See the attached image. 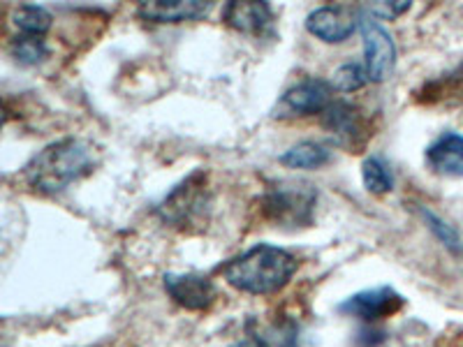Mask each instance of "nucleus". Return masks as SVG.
<instances>
[{
	"instance_id": "19",
	"label": "nucleus",
	"mask_w": 463,
	"mask_h": 347,
	"mask_svg": "<svg viewBox=\"0 0 463 347\" xmlns=\"http://www.w3.org/2000/svg\"><path fill=\"white\" fill-rule=\"evenodd\" d=\"M421 216L427 218V222H429V227H431V230H433V234H436V237L440 239V241L445 243V246H448L449 250H454V253L463 250L461 237H458V231L454 230V227H449L448 222L440 220V218H438L436 213H431V211H427V209L421 211Z\"/></svg>"
},
{
	"instance_id": "15",
	"label": "nucleus",
	"mask_w": 463,
	"mask_h": 347,
	"mask_svg": "<svg viewBox=\"0 0 463 347\" xmlns=\"http://www.w3.org/2000/svg\"><path fill=\"white\" fill-rule=\"evenodd\" d=\"M14 26L22 31V35L43 37L52 28V14L40 5H22L14 10Z\"/></svg>"
},
{
	"instance_id": "5",
	"label": "nucleus",
	"mask_w": 463,
	"mask_h": 347,
	"mask_svg": "<svg viewBox=\"0 0 463 347\" xmlns=\"http://www.w3.org/2000/svg\"><path fill=\"white\" fill-rule=\"evenodd\" d=\"M359 33L364 40V70L369 81H384L394 72L396 65V44L394 37L383 23L362 10L359 14Z\"/></svg>"
},
{
	"instance_id": "14",
	"label": "nucleus",
	"mask_w": 463,
	"mask_h": 347,
	"mask_svg": "<svg viewBox=\"0 0 463 347\" xmlns=\"http://www.w3.org/2000/svg\"><path fill=\"white\" fill-rule=\"evenodd\" d=\"M279 160L292 169H320L332 163V151L320 142H301L288 148Z\"/></svg>"
},
{
	"instance_id": "17",
	"label": "nucleus",
	"mask_w": 463,
	"mask_h": 347,
	"mask_svg": "<svg viewBox=\"0 0 463 347\" xmlns=\"http://www.w3.org/2000/svg\"><path fill=\"white\" fill-rule=\"evenodd\" d=\"M49 49L47 42H44L43 37L35 35H19L12 42V56L24 65H37L43 63L44 58H47Z\"/></svg>"
},
{
	"instance_id": "4",
	"label": "nucleus",
	"mask_w": 463,
	"mask_h": 347,
	"mask_svg": "<svg viewBox=\"0 0 463 347\" xmlns=\"http://www.w3.org/2000/svg\"><path fill=\"white\" fill-rule=\"evenodd\" d=\"M317 192L311 185L288 183L264 195V216L279 225H308L313 222Z\"/></svg>"
},
{
	"instance_id": "12",
	"label": "nucleus",
	"mask_w": 463,
	"mask_h": 347,
	"mask_svg": "<svg viewBox=\"0 0 463 347\" xmlns=\"http://www.w3.org/2000/svg\"><path fill=\"white\" fill-rule=\"evenodd\" d=\"M225 23L230 28L239 33H262L264 28L271 23V7L267 3H243V0H234V3H227L225 7Z\"/></svg>"
},
{
	"instance_id": "10",
	"label": "nucleus",
	"mask_w": 463,
	"mask_h": 347,
	"mask_svg": "<svg viewBox=\"0 0 463 347\" xmlns=\"http://www.w3.org/2000/svg\"><path fill=\"white\" fill-rule=\"evenodd\" d=\"M211 10L204 0H144L137 5V16L156 23H184L202 19Z\"/></svg>"
},
{
	"instance_id": "6",
	"label": "nucleus",
	"mask_w": 463,
	"mask_h": 347,
	"mask_svg": "<svg viewBox=\"0 0 463 347\" xmlns=\"http://www.w3.org/2000/svg\"><path fill=\"white\" fill-rule=\"evenodd\" d=\"M362 10L353 5H325L317 7L306 19L308 33L326 44H341L359 28Z\"/></svg>"
},
{
	"instance_id": "7",
	"label": "nucleus",
	"mask_w": 463,
	"mask_h": 347,
	"mask_svg": "<svg viewBox=\"0 0 463 347\" xmlns=\"http://www.w3.org/2000/svg\"><path fill=\"white\" fill-rule=\"evenodd\" d=\"M332 84L325 80H308L297 81L295 86H289L285 95L280 98L276 116H311L322 114L326 107L332 105Z\"/></svg>"
},
{
	"instance_id": "3",
	"label": "nucleus",
	"mask_w": 463,
	"mask_h": 347,
	"mask_svg": "<svg viewBox=\"0 0 463 347\" xmlns=\"http://www.w3.org/2000/svg\"><path fill=\"white\" fill-rule=\"evenodd\" d=\"M211 211V195H209V181L202 172L193 174L184 183L165 197L158 204L156 213L165 225L181 227V230H190L195 225H206Z\"/></svg>"
},
{
	"instance_id": "22",
	"label": "nucleus",
	"mask_w": 463,
	"mask_h": 347,
	"mask_svg": "<svg viewBox=\"0 0 463 347\" xmlns=\"http://www.w3.org/2000/svg\"><path fill=\"white\" fill-rule=\"evenodd\" d=\"M5 118H7V114H5V109H3V107H0V127L5 126Z\"/></svg>"
},
{
	"instance_id": "13",
	"label": "nucleus",
	"mask_w": 463,
	"mask_h": 347,
	"mask_svg": "<svg viewBox=\"0 0 463 347\" xmlns=\"http://www.w3.org/2000/svg\"><path fill=\"white\" fill-rule=\"evenodd\" d=\"M322 126L336 135L341 142H357L362 132V121H359V109L350 102H332L322 111Z\"/></svg>"
},
{
	"instance_id": "21",
	"label": "nucleus",
	"mask_w": 463,
	"mask_h": 347,
	"mask_svg": "<svg viewBox=\"0 0 463 347\" xmlns=\"http://www.w3.org/2000/svg\"><path fill=\"white\" fill-rule=\"evenodd\" d=\"M230 347H269V342L260 336H246L241 338V341L232 342Z\"/></svg>"
},
{
	"instance_id": "8",
	"label": "nucleus",
	"mask_w": 463,
	"mask_h": 347,
	"mask_svg": "<svg viewBox=\"0 0 463 347\" xmlns=\"http://www.w3.org/2000/svg\"><path fill=\"white\" fill-rule=\"evenodd\" d=\"M403 308V296L392 287H373L364 289L359 295H353L347 301L338 305V311L350 317H359L364 322H378L384 317H392Z\"/></svg>"
},
{
	"instance_id": "20",
	"label": "nucleus",
	"mask_w": 463,
	"mask_h": 347,
	"mask_svg": "<svg viewBox=\"0 0 463 347\" xmlns=\"http://www.w3.org/2000/svg\"><path fill=\"white\" fill-rule=\"evenodd\" d=\"M408 10H411V3H408V0H401V3H378V5L366 7V12H369L371 16H375V19H390V22Z\"/></svg>"
},
{
	"instance_id": "16",
	"label": "nucleus",
	"mask_w": 463,
	"mask_h": 347,
	"mask_svg": "<svg viewBox=\"0 0 463 347\" xmlns=\"http://www.w3.org/2000/svg\"><path fill=\"white\" fill-rule=\"evenodd\" d=\"M362 179L364 185L373 195H384L394 188V179H392L390 167L380 158H366L362 164Z\"/></svg>"
},
{
	"instance_id": "2",
	"label": "nucleus",
	"mask_w": 463,
	"mask_h": 347,
	"mask_svg": "<svg viewBox=\"0 0 463 347\" xmlns=\"http://www.w3.org/2000/svg\"><path fill=\"white\" fill-rule=\"evenodd\" d=\"M93 164V148L84 139H61L37 153L24 169V179L31 188L40 190L44 195H53L86 176Z\"/></svg>"
},
{
	"instance_id": "9",
	"label": "nucleus",
	"mask_w": 463,
	"mask_h": 347,
	"mask_svg": "<svg viewBox=\"0 0 463 347\" xmlns=\"http://www.w3.org/2000/svg\"><path fill=\"white\" fill-rule=\"evenodd\" d=\"M165 289L174 301L188 311H204L216 299V287L200 274H167Z\"/></svg>"
},
{
	"instance_id": "18",
	"label": "nucleus",
	"mask_w": 463,
	"mask_h": 347,
	"mask_svg": "<svg viewBox=\"0 0 463 347\" xmlns=\"http://www.w3.org/2000/svg\"><path fill=\"white\" fill-rule=\"evenodd\" d=\"M366 70L364 65L357 63H345L334 72V80H332V89L343 90V93H350V90H357L366 84Z\"/></svg>"
},
{
	"instance_id": "11",
	"label": "nucleus",
	"mask_w": 463,
	"mask_h": 347,
	"mask_svg": "<svg viewBox=\"0 0 463 347\" xmlns=\"http://www.w3.org/2000/svg\"><path fill=\"white\" fill-rule=\"evenodd\" d=\"M427 163L440 176H463V135L445 132L429 146Z\"/></svg>"
},
{
	"instance_id": "1",
	"label": "nucleus",
	"mask_w": 463,
	"mask_h": 347,
	"mask_svg": "<svg viewBox=\"0 0 463 347\" xmlns=\"http://www.w3.org/2000/svg\"><path fill=\"white\" fill-rule=\"evenodd\" d=\"M299 262L283 248L260 246L250 248L221 268L222 278L246 295H274L292 280Z\"/></svg>"
}]
</instances>
